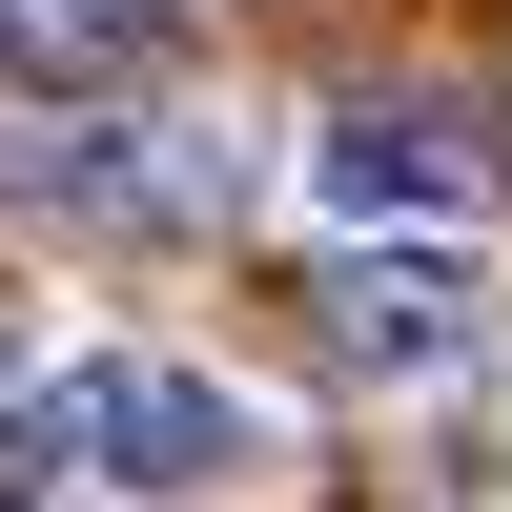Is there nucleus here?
I'll return each instance as SVG.
<instances>
[{
  "mask_svg": "<svg viewBox=\"0 0 512 512\" xmlns=\"http://www.w3.org/2000/svg\"><path fill=\"white\" fill-rule=\"evenodd\" d=\"M0 431H21V472H82L123 512H185V492H267L287 472V410L226 390V369H185V349H82V369H41Z\"/></svg>",
  "mask_w": 512,
  "mask_h": 512,
  "instance_id": "1",
  "label": "nucleus"
},
{
  "mask_svg": "<svg viewBox=\"0 0 512 512\" xmlns=\"http://www.w3.org/2000/svg\"><path fill=\"white\" fill-rule=\"evenodd\" d=\"M308 205L328 226H472L492 205V103L472 82H349L308 123Z\"/></svg>",
  "mask_w": 512,
  "mask_h": 512,
  "instance_id": "4",
  "label": "nucleus"
},
{
  "mask_svg": "<svg viewBox=\"0 0 512 512\" xmlns=\"http://www.w3.org/2000/svg\"><path fill=\"white\" fill-rule=\"evenodd\" d=\"M164 21H185V0H0L21 62H41V41H62V62H82V41H164Z\"/></svg>",
  "mask_w": 512,
  "mask_h": 512,
  "instance_id": "5",
  "label": "nucleus"
},
{
  "mask_svg": "<svg viewBox=\"0 0 512 512\" xmlns=\"http://www.w3.org/2000/svg\"><path fill=\"white\" fill-rule=\"evenodd\" d=\"M21 390H41V349H21V308H0V410H21Z\"/></svg>",
  "mask_w": 512,
  "mask_h": 512,
  "instance_id": "6",
  "label": "nucleus"
},
{
  "mask_svg": "<svg viewBox=\"0 0 512 512\" xmlns=\"http://www.w3.org/2000/svg\"><path fill=\"white\" fill-rule=\"evenodd\" d=\"M0 185H21L41 226H82V246H205L246 205V144L205 103H41L21 144H0Z\"/></svg>",
  "mask_w": 512,
  "mask_h": 512,
  "instance_id": "2",
  "label": "nucleus"
},
{
  "mask_svg": "<svg viewBox=\"0 0 512 512\" xmlns=\"http://www.w3.org/2000/svg\"><path fill=\"white\" fill-rule=\"evenodd\" d=\"M0 512H82V492H62V472H21V492H0Z\"/></svg>",
  "mask_w": 512,
  "mask_h": 512,
  "instance_id": "7",
  "label": "nucleus"
},
{
  "mask_svg": "<svg viewBox=\"0 0 512 512\" xmlns=\"http://www.w3.org/2000/svg\"><path fill=\"white\" fill-rule=\"evenodd\" d=\"M308 308H328V369H369V390H451V369H492V308H512V287L472 267V226H349Z\"/></svg>",
  "mask_w": 512,
  "mask_h": 512,
  "instance_id": "3",
  "label": "nucleus"
}]
</instances>
